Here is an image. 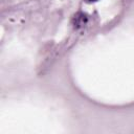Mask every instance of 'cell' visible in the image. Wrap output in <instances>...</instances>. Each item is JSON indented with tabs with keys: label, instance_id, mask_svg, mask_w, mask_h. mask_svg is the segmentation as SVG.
<instances>
[{
	"label": "cell",
	"instance_id": "obj_1",
	"mask_svg": "<svg viewBox=\"0 0 134 134\" xmlns=\"http://www.w3.org/2000/svg\"><path fill=\"white\" fill-rule=\"evenodd\" d=\"M87 21V17L84 15V14H76L73 18V24H74V27L79 28V27H82Z\"/></svg>",
	"mask_w": 134,
	"mask_h": 134
},
{
	"label": "cell",
	"instance_id": "obj_2",
	"mask_svg": "<svg viewBox=\"0 0 134 134\" xmlns=\"http://www.w3.org/2000/svg\"><path fill=\"white\" fill-rule=\"evenodd\" d=\"M88 1H90V2H91V1H96V0H88Z\"/></svg>",
	"mask_w": 134,
	"mask_h": 134
}]
</instances>
